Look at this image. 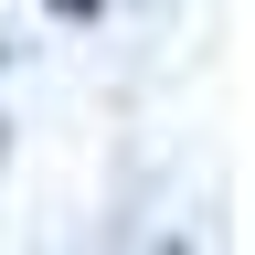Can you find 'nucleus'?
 <instances>
[{
  "label": "nucleus",
  "instance_id": "f257e3e1",
  "mask_svg": "<svg viewBox=\"0 0 255 255\" xmlns=\"http://www.w3.org/2000/svg\"><path fill=\"white\" fill-rule=\"evenodd\" d=\"M53 11H96V0H53Z\"/></svg>",
  "mask_w": 255,
  "mask_h": 255
}]
</instances>
